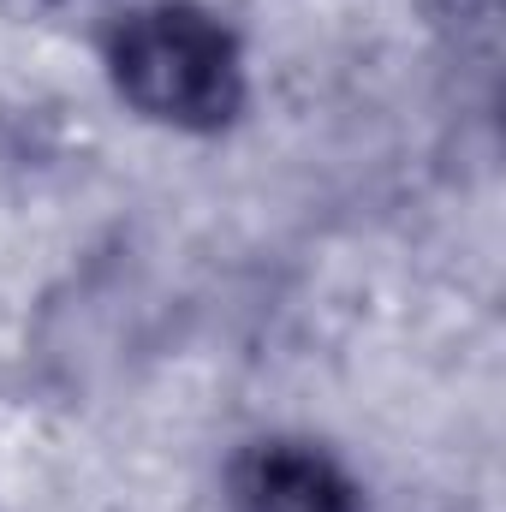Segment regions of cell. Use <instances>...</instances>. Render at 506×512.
I'll use <instances>...</instances> for the list:
<instances>
[{
  "instance_id": "obj_1",
  "label": "cell",
  "mask_w": 506,
  "mask_h": 512,
  "mask_svg": "<svg viewBox=\"0 0 506 512\" xmlns=\"http://www.w3.org/2000/svg\"><path fill=\"white\" fill-rule=\"evenodd\" d=\"M108 84L137 120L191 137L227 131L251 102L239 36L191 0H161L114 24Z\"/></svg>"
},
{
  "instance_id": "obj_2",
  "label": "cell",
  "mask_w": 506,
  "mask_h": 512,
  "mask_svg": "<svg viewBox=\"0 0 506 512\" xmlns=\"http://www.w3.org/2000/svg\"><path fill=\"white\" fill-rule=\"evenodd\" d=\"M233 512H364L352 471L316 441H251L227 471Z\"/></svg>"
}]
</instances>
